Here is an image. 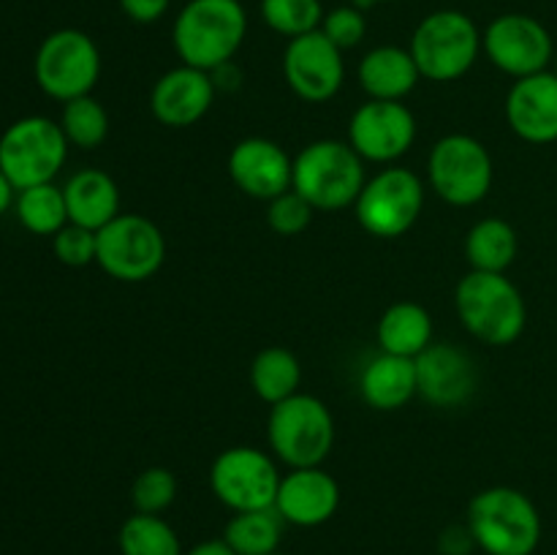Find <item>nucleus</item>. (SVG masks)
Wrapping results in <instances>:
<instances>
[{
	"mask_svg": "<svg viewBox=\"0 0 557 555\" xmlns=\"http://www.w3.org/2000/svg\"><path fill=\"white\" fill-rule=\"evenodd\" d=\"M294 161L277 141L248 136L228 152V177L250 199L272 201L292 190Z\"/></svg>",
	"mask_w": 557,
	"mask_h": 555,
	"instance_id": "obj_16",
	"label": "nucleus"
},
{
	"mask_svg": "<svg viewBox=\"0 0 557 555\" xmlns=\"http://www.w3.org/2000/svg\"><path fill=\"white\" fill-rule=\"evenodd\" d=\"M455 308L462 326L487 346H511L525 332V299L504 272H468L455 288Z\"/></svg>",
	"mask_w": 557,
	"mask_h": 555,
	"instance_id": "obj_1",
	"label": "nucleus"
},
{
	"mask_svg": "<svg viewBox=\"0 0 557 555\" xmlns=\"http://www.w3.org/2000/svg\"><path fill=\"white\" fill-rule=\"evenodd\" d=\"M482 47L493 65L517 79L542 74L553 60V36L542 22L525 14H504L490 22Z\"/></svg>",
	"mask_w": 557,
	"mask_h": 555,
	"instance_id": "obj_14",
	"label": "nucleus"
},
{
	"mask_svg": "<svg viewBox=\"0 0 557 555\" xmlns=\"http://www.w3.org/2000/svg\"><path fill=\"white\" fill-rule=\"evenodd\" d=\"M313 212V207L292 188L270 201V207H267V223L281 237H294V234H302L310 226Z\"/></svg>",
	"mask_w": 557,
	"mask_h": 555,
	"instance_id": "obj_33",
	"label": "nucleus"
},
{
	"mask_svg": "<svg viewBox=\"0 0 557 555\" xmlns=\"http://www.w3.org/2000/svg\"><path fill=\"white\" fill-rule=\"evenodd\" d=\"M354 3H357V9H368V5L381 3V0H354Z\"/></svg>",
	"mask_w": 557,
	"mask_h": 555,
	"instance_id": "obj_40",
	"label": "nucleus"
},
{
	"mask_svg": "<svg viewBox=\"0 0 557 555\" xmlns=\"http://www.w3.org/2000/svg\"><path fill=\"white\" fill-rule=\"evenodd\" d=\"M281 479L275 460L256 446H232L221 452L210 471L212 493L232 511L275 506Z\"/></svg>",
	"mask_w": 557,
	"mask_h": 555,
	"instance_id": "obj_12",
	"label": "nucleus"
},
{
	"mask_svg": "<svg viewBox=\"0 0 557 555\" xmlns=\"http://www.w3.org/2000/svg\"><path fill=\"white\" fill-rule=\"evenodd\" d=\"M364 183V161L348 141L319 139L294 158L292 188L313 210L337 212L357 205Z\"/></svg>",
	"mask_w": 557,
	"mask_h": 555,
	"instance_id": "obj_4",
	"label": "nucleus"
},
{
	"mask_svg": "<svg viewBox=\"0 0 557 555\" xmlns=\"http://www.w3.org/2000/svg\"><path fill=\"white\" fill-rule=\"evenodd\" d=\"M267 439L272 452L292 468L321 466L335 444V419L324 400L297 392L270 411Z\"/></svg>",
	"mask_w": 557,
	"mask_h": 555,
	"instance_id": "obj_5",
	"label": "nucleus"
},
{
	"mask_svg": "<svg viewBox=\"0 0 557 555\" xmlns=\"http://www.w3.org/2000/svg\"><path fill=\"white\" fill-rule=\"evenodd\" d=\"M283 526H286V520L275 506L234 511L232 520L226 522V531H223V542L237 555H272L277 553V544H281Z\"/></svg>",
	"mask_w": 557,
	"mask_h": 555,
	"instance_id": "obj_27",
	"label": "nucleus"
},
{
	"mask_svg": "<svg viewBox=\"0 0 557 555\" xmlns=\"http://www.w3.org/2000/svg\"><path fill=\"white\" fill-rule=\"evenodd\" d=\"M375 335H379L381 351L417 359L433 343V319L424 305L406 299L384 310Z\"/></svg>",
	"mask_w": 557,
	"mask_h": 555,
	"instance_id": "obj_24",
	"label": "nucleus"
},
{
	"mask_svg": "<svg viewBox=\"0 0 557 555\" xmlns=\"http://www.w3.org/2000/svg\"><path fill=\"white\" fill-rule=\"evenodd\" d=\"M357 76L359 87L375 101H403L422 74L411 49L375 47L362 58Z\"/></svg>",
	"mask_w": 557,
	"mask_h": 555,
	"instance_id": "obj_22",
	"label": "nucleus"
},
{
	"mask_svg": "<svg viewBox=\"0 0 557 555\" xmlns=\"http://www.w3.org/2000/svg\"><path fill=\"white\" fill-rule=\"evenodd\" d=\"M506 120L531 145L557 141V76L542 71L517 79L506 96Z\"/></svg>",
	"mask_w": 557,
	"mask_h": 555,
	"instance_id": "obj_20",
	"label": "nucleus"
},
{
	"mask_svg": "<svg viewBox=\"0 0 557 555\" xmlns=\"http://www.w3.org/2000/svg\"><path fill=\"white\" fill-rule=\"evenodd\" d=\"M120 555H185L180 536L161 515H131L117 533Z\"/></svg>",
	"mask_w": 557,
	"mask_h": 555,
	"instance_id": "obj_28",
	"label": "nucleus"
},
{
	"mask_svg": "<svg viewBox=\"0 0 557 555\" xmlns=\"http://www.w3.org/2000/svg\"><path fill=\"white\" fill-rule=\"evenodd\" d=\"M69 223L85 226L90 232L107 226L120 215L117 183L101 169H82L63 185Z\"/></svg>",
	"mask_w": 557,
	"mask_h": 555,
	"instance_id": "obj_21",
	"label": "nucleus"
},
{
	"mask_svg": "<svg viewBox=\"0 0 557 555\" xmlns=\"http://www.w3.org/2000/svg\"><path fill=\"white\" fill-rule=\"evenodd\" d=\"M553 74L557 76V54H555V71H553Z\"/></svg>",
	"mask_w": 557,
	"mask_h": 555,
	"instance_id": "obj_41",
	"label": "nucleus"
},
{
	"mask_svg": "<svg viewBox=\"0 0 557 555\" xmlns=\"http://www.w3.org/2000/svg\"><path fill=\"white\" fill-rule=\"evenodd\" d=\"M283 74L288 87L302 101L324 103L337 96L343 85V52L321 30L292 38L283 54Z\"/></svg>",
	"mask_w": 557,
	"mask_h": 555,
	"instance_id": "obj_15",
	"label": "nucleus"
},
{
	"mask_svg": "<svg viewBox=\"0 0 557 555\" xmlns=\"http://www.w3.org/2000/svg\"><path fill=\"white\" fill-rule=\"evenodd\" d=\"M248 16L237 0H190L174 22V49L183 65L215 71L243 47Z\"/></svg>",
	"mask_w": 557,
	"mask_h": 555,
	"instance_id": "obj_3",
	"label": "nucleus"
},
{
	"mask_svg": "<svg viewBox=\"0 0 557 555\" xmlns=\"http://www.w3.org/2000/svg\"><path fill=\"white\" fill-rule=\"evenodd\" d=\"M16 218L22 226L33 234H58L69 223V207H65L63 188L52 183L33 185L20 190L16 199Z\"/></svg>",
	"mask_w": 557,
	"mask_h": 555,
	"instance_id": "obj_29",
	"label": "nucleus"
},
{
	"mask_svg": "<svg viewBox=\"0 0 557 555\" xmlns=\"http://www.w3.org/2000/svg\"><path fill=\"white\" fill-rule=\"evenodd\" d=\"M54 256H58L63 264L69 267H87L96 261L98 254V237L96 232L85 226H76V223H65L52 239Z\"/></svg>",
	"mask_w": 557,
	"mask_h": 555,
	"instance_id": "obj_34",
	"label": "nucleus"
},
{
	"mask_svg": "<svg viewBox=\"0 0 557 555\" xmlns=\"http://www.w3.org/2000/svg\"><path fill=\"white\" fill-rule=\"evenodd\" d=\"M261 14L272 30L288 38L319 30L324 22L319 0H261Z\"/></svg>",
	"mask_w": 557,
	"mask_h": 555,
	"instance_id": "obj_31",
	"label": "nucleus"
},
{
	"mask_svg": "<svg viewBox=\"0 0 557 555\" xmlns=\"http://www.w3.org/2000/svg\"><path fill=\"white\" fill-rule=\"evenodd\" d=\"M520 237L504 218H484L473 223L466 237V259L471 270L506 272L517 259Z\"/></svg>",
	"mask_w": 557,
	"mask_h": 555,
	"instance_id": "obj_25",
	"label": "nucleus"
},
{
	"mask_svg": "<svg viewBox=\"0 0 557 555\" xmlns=\"http://www.w3.org/2000/svg\"><path fill=\"white\" fill-rule=\"evenodd\" d=\"M424 207V185L411 169L392 166L364 183L357 205V221L368 234L395 239L419 221Z\"/></svg>",
	"mask_w": 557,
	"mask_h": 555,
	"instance_id": "obj_11",
	"label": "nucleus"
},
{
	"mask_svg": "<svg viewBox=\"0 0 557 555\" xmlns=\"http://www.w3.org/2000/svg\"><path fill=\"white\" fill-rule=\"evenodd\" d=\"M60 128H63L69 145L96 150L109 136V114L92 96L74 98V101H65Z\"/></svg>",
	"mask_w": 557,
	"mask_h": 555,
	"instance_id": "obj_30",
	"label": "nucleus"
},
{
	"mask_svg": "<svg viewBox=\"0 0 557 555\" xmlns=\"http://www.w3.org/2000/svg\"><path fill=\"white\" fill-rule=\"evenodd\" d=\"M272 555H286V553H272Z\"/></svg>",
	"mask_w": 557,
	"mask_h": 555,
	"instance_id": "obj_42",
	"label": "nucleus"
},
{
	"mask_svg": "<svg viewBox=\"0 0 557 555\" xmlns=\"http://www.w3.org/2000/svg\"><path fill=\"white\" fill-rule=\"evenodd\" d=\"M120 5L131 20L147 25V22H158L166 14L169 0H120Z\"/></svg>",
	"mask_w": 557,
	"mask_h": 555,
	"instance_id": "obj_36",
	"label": "nucleus"
},
{
	"mask_svg": "<svg viewBox=\"0 0 557 555\" xmlns=\"http://www.w3.org/2000/svg\"><path fill=\"white\" fill-rule=\"evenodd\" d=\"M215 90L218 87L210 71L180 65V69L166 71L152 85L150 109L158 123L169 125V128H188L210 112Z\"/></svg>",
	"mask_w": 557,
	"mask_h": 555,
	"instance_id": "obj_18",
	"label": "nucleus"
},
{
	"mask_svg": "<svg viewBox=\"0 0 557 555\" xmlns=\"http://www.w3.org/2000/svg\"><path fill=\"white\" fill-rule=\"evenodd\" d=\"M14 185L9 183V177L3 174V169H0V215H3L5 210L11 207V201H14Z\"/></svg>",
	"mask_w": 557,
	"mask_h": 555,
	"instance_id": "obj_39",
	"label": "nucleus"
},
{
	"mask_svg": "<svg viewBox=\"0 0 557 555\" xmlns=\"http://www.w3.org/2000/svg\"><path fill=\"white\" fill-rule=\"evenodd\" d=\"M417 139V118L403 101H375L354 112L348 125V145L362 156V161L392 163L411 150Z\"/></svg>",
	"mask_w": 557,
	"mask_h": 555,
	"instance_id": "obj_13",
	"label": "nucleus"
},
{
	"mask_svg": "<svg viewBox=\"0 0 557 555\" xmlns=\"http://www.w3.org/2000/svg\"><path fill=\"white\" fill-rule=\"evenodd\" d=\"M476 547L468 526H449L441 533V553L444 555H468Z\"/></svg>",
	"mask_w": 557,
	"mask_h": 555,
	"instance_id": "obj_37",
	"label": "nucleus"
},
{
	"mask_svg": "<svg viewBox=\"0 0 557 555\" xmlns=\"http://www.w3.org/2000/svg\"><path fill=\"white\" fill-rule=\"evenodd\" d=\"M466 526L487 555H533L542 542L536 504L515 488H487L473 495Z\"/></svg>",
	"mask_w": 557,
	"mask_h": 555,
	"instance_id": "obj_2",
	"label": "nucleus"
},
{
	"mask_svg": "<svg viewBox=\"0 0 557 555\" xmlns=\"http://www.w3.org/2000/svg\"><path fill=\"white\" fill-rule=\"evenodd\" d=\"M96 264L109 278L123 283H141L161 270L166 259V239L163 232L145 215L120 212L114 221L98 229Z\"/></svg>",
	"mask_w": 557,
	"mask_h": 555,
	"instance_id": "obj_8",
	"label": "nucleus"
},
{
	"mask_svg": "<svg viewBox=\"0 0 557 555\" xmlns=\"http://www.w3.org/2000/svg\"><path fill=\"white\" fill-rule=\"evenodd\" d=\"M69 156V139L54 120L30 114L0 136V169L16 190L52 183Z\"/></svg>",
	"mask_w": 557,
	"mask_h": 555,
	"instance_id": "obj_6",
	"label": "nucleus"
},
{
	"mask_svg": "<svg viewBox=\"0 0 557 555\" xmlns=\"http://www.w3.org/2000/svg\"><path fill=\"white\" fill-rule=\"evenodd\" d=\"M326 38L335 44L337 49H354L368 33V22H364L362 9H351V5H341V9H332L324 16V27H321Z\"/></svg>",
	"mask_w": 557,
	"mask_h": 555,
	"instance_id": "obj_35",
	"label": "nucleus"
},
{
	"mask_svg": "<svg viewBox=\"0 0 557 555\" xmlns=\"http://www.w3.org/2000/svg\"><path fill=\"white\" fill-rule=\"evenodd\" d=\"M299 384H302V365H299L297 354L288 348L270 346L256 354V359L250 362V386L270 406L297 395Z\"/></svg>",
	"mask_w": 557,
	"mask_h": 555,
	"instance_id": "obj_26",
	"label": "nucleus"
},
{
	"mask_svg": "<svg viewBox=\"0 0 557 555\" xmlns=\"http://www.w3.org/2000/svg\"><path fill=\"white\" fill-rule=\"evenodd\" d=\"M337 506H341V488L335 477H330L321 466L292 468V473L281 479L275 509L288 526H324Z\"/></svg>",
	"mask_w": 557,
	"mask_h": 555,
	"instance_id": "obj_19",
	"label": "nucleus"
},
{
	"mask_svg": "<svg viewBox=\"0 0 557 555\" xmlns=\"http://www.w3.org/2000/svg\"><path fill=\"white\" fill-rule=\"evenodd\" d=\"M36 82L49 98L74 101L90 96L101 76V52L87 33L63 27L49 33L36 52Z\"/></svg>",
	"mask_w": 557,
	"mask_h": 555,
	"instance_id": "obj_9",
	"label": "nucleus"
},
{
	"mask_svg": "<svg viewBox=\"0 0 557 555\" xmlns=\"http://www.w3.org/2000/svg\"><path fill=\"white\" fill-rule=\"evenodd\" d=\"M185 555H237V553H234L223 539H210V542L196 544V547Z\"/></svg>",
	"mask_w": 557,
	"mask_h": 555,
	"instance_id": "obj_38",
	"label": "nucleus"
},
{
	"mask_svg": "<svg viewBox=\"0 0 557 555\" xmlns=\"http://www.w3.org/2000/svg\"><path fill=\"white\" fill-rule=\"evenodd\" d=\"M174 498H177V479L163 466L145 468L131 488V501L141 515H161L174 504Z\"/></svg>",
	"mask_w": 557,
	"mask_h": 555,
	"instance_id": "obj_32",
	"label": "nucleus"
},
{
	"mask_svg": "<svg viewBox=\"0 0 557 555\" xmlns=\"http://www.w3.org/2000/svg\"><path fill=\"white\" fill-rule=\"evenodd\" d=\"M428 174L441 199L455 207H471L493 188V156L473 136L449 134L430 152Z\"/></svg>",
	"mask_w": 557,
	"mask_h": 555,
	"instance_id": "obj_10",
	"label": "nucleus"
},
{
	"mask_svg": "<svg viewBox=\"0 0 557 555\" xmlns=\"http://www.w3.org/2000/svg\"><path fill=\"white\" fill-rule=\"evenodd\" d=\"M359 392L364 403L375 411H397L406 406L417 390V362L408 357L381 351L379 357L370 359L368 368L359 379Z\"/></svg>",
	"mask_w": 557,
	"mask_h": 555,
	"instance_id": "obj_23",
	"label": "nucleus"
},
{
	"mask_svg": "<svg viewBox=\"0 0 557 555\" xmlns=\"http://www.w3.org/2000/svg\"><path fill=\"white\" fill-rule=\"evenodd\" d=\"M482 36L462 11H435L419 22L411 38V54L419 74L433 82H455L473 69Z\"/></svg>",
	"mask_w": 557,
	"mask_h": 555,
	"instance_id": "obj_7",
	"label": "nucleus"
},
{
	"mask_svg": "<svg viewBox=\"0 0 557 555\" xmlns=\"http://www.w3.org/2000/svg\"><path fill=\"white\" fill-rule=\"evenodd\" d=\"M413 362H417L419 395L433 406H462L476 392V365L462 348L449 343H430Z\"/></svg>",
	"mask_w": 557,
	"mask_h": 555,
	"instance_id": "obj_17",
	"label": "nucleus"
}]
</instances>
